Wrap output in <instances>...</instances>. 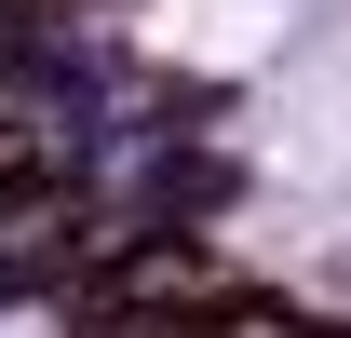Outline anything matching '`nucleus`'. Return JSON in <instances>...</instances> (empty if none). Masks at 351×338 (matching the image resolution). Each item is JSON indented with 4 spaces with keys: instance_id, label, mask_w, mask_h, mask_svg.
I'll use <instances>...</instances> for the list:
<instances>
[{
    "instance_id": "f257e3e1",
    "label": "nucleus",
    "mask_w": 351,
    "mask_h": 338,
    "mask_svg": "<svg viewBox=\"0 0 351 338\" xmlns=\"http://www.w3.org/2000/svg\"><path fill=\"white\" fill-rule=\"evenodd\" d=\"M217 297H230V271H217L203 244H176V230H122V244L68 284V311H82L95 338H176L189 311H217Z\"/></svg>"
},
{
    "instance_id": "f03ea898",
    "label": "nucleus",
    "mask_w": 351,
    "mask_h": 338,
    "mask_svg": "<svg viewBox=\"0 0 351 338\" xmlns=\"http://www.w3.org/2000/svg\"><path fill=\"white\" fill-rule=\"evenodd\" d=\"M27 176H68V95L41 68H0V190H27Z\"/></svg>"
},
{
    "instance_id": "7ed1b4c3",
    "label": "nucleus",
    "mask_w": 351,
    "mask_h": 338,
    "mask_svg": "<svg viewBox=\"0 0 351 338\" xmlns=\"http://www.w3.org/2000/svg\"><path fill=\"white\" fill-rule=\"evenodd\" d=\"M176 338H338V325H311V311H284V297H243V284H230L217 311H189Z\"/></svg>"
}]
</instances>
